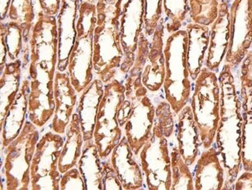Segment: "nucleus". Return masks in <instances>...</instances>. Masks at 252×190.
Returning a JSON list of instances; mask_svg holds the SVG:
<instances>
[{
	"label": "nucleus",
	"mask_w": 252,
	"mask_h": 190,
	"mask_svg": "<svg viewBox=\"0 0 252 190\" xmlns=\"http://www.w3.org/2000/svg\"><path fill=\"white\" fill-rule=\"evenodd\" d=\"M230 39V13L227 6H221L219 15L213 24L210 33V44L206 67L215 71L227 55Z\"/></svg>",
	"instance_id": "8"
},
{
	"label": "nucleus",
	"mask_w": 252,
	"mask_h": 190,
	"mask_svg": "<svg viewBox=\"0 0 252 190\" xmlns=\"http://www.w3.org/2000/svg\"><path fill=\"white\" fill-rule=\"evenodd\" d=\"M145 0H127L124 6L125 11L121 19L123 45L126 52L135 49L139 30L141 28Z\"/></svg>",
	"instance_id": "13"
},
{
	"label": "nucleus",
	"mask_w": 252,
	"mask_h": 190,
	"mask_svg": "<svg viewBox=\"0 0 252 190\" xmlns=\"http://www.w3.org/2000/svg\"><path fill=\"white\" fill-rule=\"evenodd\" d=\"M190 105L199 130L201 148L207 149L214 145L220 120L219 78L207 67H203L195 79Z\"/></svg>",
	"instance_id": "2"
},
{
	"label": "nucleus",
	"mask_w": 252,
	"mask_h": 190,
	"mask_svg": "<svg viewBox=\"0 0 252 190\" xmlns=\"http://www.w3.org/2000/svg\"><path fill=\"white\" fill-rule=\"evenodd\" d=\"M178 147L182 157L193 170L199 156L201 141L191 105L187 104L177 114Z\"/></svg>",
	"instance_id": "7"
},
{
	"label": "nucleus",
	"mask_w": 252,
	"mask_h": 190,
	"mask_svg": "<svg viewBox=\"0 0 252 190\" xmlns=\"http://www.w3.org/2000/svg\"><path fill=\"white\" fill-rule=\"evenodd\" d=\"M145 21L149 30L156 27L158 20L161 16L162 0H145Z\"/></svg>",
	"instance_id": "22"
},
{
	"label": "nucleus",
	"mask_w": 252,
	"mask_h": 190,
	"mask_svg": "<svg viewBox=\"0 0 252 190\" xmlns=\"http://www.w3.org/2000/svg\"><path fill=\"white\" fill-rule=\"evenodd\" d=\"M80 0H62L59 13L60 48H59V69L64 70L69 56L74 39L75 22L77 12L79 11Z\"/></svg>",
	"instance_id": "11"
},
{
	"label": "nucleus",
	"mask_w": 252,
	"mask_h": 190,
	"mask_svg": "<svg viewBox=\"0 0 252 190\" xmlns=\"http://www.w3.org/2000/svg\"><path fill=\"white\" fill-rule=\"evenodd\" d=\"M230 39L226 63L237 65L252 43V0H235L230 13Z\"/></svg>",
	"instance_id": "4"
},
{
	"label": "nucleus",
	"mask_w": 252,
	"mask_h": 190,
	"mask_svg": "<svg viewBox=\"0 0 252 190\" xmlns=\"http://www.w3.org/2000/svg\"><path fill=\"white\" fill-rule=\"evenodd\" d=\"M240 101L242 111L252 110V54H247L241 67Z\"/></svg>",
	"instance_id": "18"
},
{
	"label": "nucleus",
	"mask_w": 252,
	"mask_h": 190,
	"mask_svg": "<svg viewBox=\"0 0 252 190\" xmlns=\"http://www.w3.org/2000/svg\"><path fill=\"white\" fill-rule=\"evenodd\" d=\"M164 11L168 18L172 21L168 32L176 31L180 27V22L184 18V6L182 0H164Z\"/></svg>",
	"instance_id": "21"
},
{
	"label": "nucleus",
	"mask_w": 252,
	"mask_h": 190,
	"mask_svg": "<svg viewBox=\"0 0 252 190\" xmlns=\"http://www.w3.org/2000/svg\"><path fill=\"white\" fill-rule=\"evenodd\" d=\"M8 13L9 18L17 22L32 21L34 17L33 2L32 0H11Z\"/></svg>",
	"instance_id": "20"
},
{
	"label": "nucleus",
	"mask_w": 252,
	"mask_h": 190,
	"mask_svg": "<svg viewBox=\"0 0 252 190\" xmlns=\"http://www.w3.org/2000/svg\"><path fill=\"white\" fill-rule=\"evenodd\" d=\"M129 150L130 148L126 140H123L117 149V166L125 187L127 189H135L141 186L142 180L137 165L130 160Z\"/></svg>",
	"instance_id": "15"
},
{
	"label": "nucleus",
	"mask_w": 252,
	"mask_h": 190,
	"mask_svg": "<svg viewBox=\"0 0 252 190\" xmlns=\"http://www.w3.org/2000/svg\"><path fill=\"white\" fill-rule=\"evenodd\" d=\"M233 187L235 190H252V172L245 171L236 179Z\"/></svg>",
	"instance_id": "24"
},
{
	"label": "nucleus",
	"mask_w": 252,
	"mask_h": 190,
	"mask_svg": "<svg viewBox=\"0 0 252 190\" xmlns=\"http://www.w3.org/2000/svg\"><path fill=\"white\" fill-rule=\"evenodd\" d=\"M11 0H0V6H1V18L5 17L6 13H8L9 5H10Z\"/></svg>",
	"instance_id": "26"
},
{
	"label": "nucleus",
	"mask_w": 252,
	"mask_h": 190,
	"mask_svg": "<svg viewBox=\"0 0 252 190\" xmlns=\"http://www.w3.org/2000/svg\"><path fill=\"white\" fill-rule=\"evenodd\" d=\"M188 33L175 32L167 40L164 48L166 79L164 82L166 98L176 114L188 104L192 96V79L187 66Z\"/></svg>",
	"instance_id": "3"
},
{
	"label": "nucleus",
	"mask_w": 252,
	"mask_h": 190,
	"mask_svg": "<svg viewBox=\"0 0 252 190\" xmlns=\"http://www.w3.org/2000/svg\"><path fill=\"white\" fill-rule=\"evenodd\" d=\"M193 173L179 152V147L172 152V190H194Z\"/></svg>",
	"instance_id": "16"
},
{
	"label": "nucleus",
	"mask_w": 252,
	"mask_h": 190,
	"mask_svg": "<svg viewBox=\"0 0 252 190\" xmlns=\"http://www.w3.org/2000/svg\"><path fill=\"white\" fill-rule=\"evenodd\" d=\"M195 190H223L225 171L214 147L202 149L195 165Z\"/></svg>",
	"instance_id": "6"
},
{
	"label": "nucleus",
	"mask_w": 252,
	"mask_h": 190,
	"mask_svg": "<svg viewBox=\"0 0 252 190\" xmlns=\"http://www.w3.org/2000/svg\"><path fill=\"white\" fill-rule=\"evenodd\" d=\"M243 126L241 135V165L244 171L252 172V110L242 111Z\"/></svg>",
	"instance_id": "19"
},
{
	"label": "nucleus",
	"mask_w": 252,
	"mask_h": 190,
	"mask_svg": "<svg viewBox=\"0 0 252 190\" xmlns=\"http://www.w3.org/2000/svg\"><path fill=\"white\" fill-rule=\"evenodd\" d=\"M92 57V33L78 41L76 49L71 57V71L77 83H85L88 79Z\"/></svg>",
	"instance_id": "14"
},
{
	"label": "nucleus",
	"mask_w": 252,
	"mask_h": 190,
	"mask_svg": "<svg viewBox=\"0 0 252 190\" xmlns=\"http://www.w3.org/2000/svg\"><path fill=\"white\" fill-rule=\"evenodd\" d=\"M123 0H98L96 4L97 14L104 17H117L121 9Z\"/></svg>",
	"instance_id": "23"
},
{
	"label": "nucleus",
	"mask_w": 252,
	"mask_h": 190,
	"mask_svg": "<svg viewBox=\"0 0 252 190\" xmlns=\"http://www.w3.org/2000/svg\"><path fill=\"white\" fill-rule=\"evenodd\" d=\"M159 128L152 144L141 153L143 165L148 176V187L153 190H169L171 187L170 158L167 141Z\"/></svg>",
	"instance_id": "5"
},
{
	"label": "nucleus",
	"mask_w": 252,
	"mask_h": 190,
	"mask_svg": "<svg viewBox=\"0 0 252 190\" xmlns=\"http://www.w3.org/2000/svg\"><path fill=\"white\" fill-rule=\"evenodd\" d=\"M132 106L131 115L126 124V132L133 150L137 152L144 141L148 140L150 133L154 109L149 99L147 97H142V95L140 98L134 99Z\"/></svg>",
	"instance_id": "9"
},
{
	"label": "nucleus",
	"mask_w": 252,
	"mask_h": 190,
	"mask_svg": "<svg viewBox=\"0 0 252 190\" xmlns=\"http://www.w3.org/2000/svg\"><path fill=\"white\" fill-rule=\"evenodd\" d=\"M114 17H106L105 28H99L102 33L99 35V59L95 61V69L100 70L102 66L110 67L119 64L121 52L117 44V26L116 23L111 21Z\"/></svg>",
	"instance_id": "12"
},
{
	"label": "nucleus",
	"mask_w": 252,
	"mask_h": 190,
	"mask_svg": "<svg viewBox=\"0 0 252 190\" xmlns=\"http://www.w3.org/2000/svg\"><path fill=\"white\" fill-rule=\"evenodd\" d=\"M81 2H89V3L94 4V5H96L97 2H98V0H80Z\"/></svg>",
	"instance_id": "27"
},
{
	"label": "nucleus",
	"mask_w": 252,
	"mask_h": 190,
	"mask_svg": "<svg viewBox=\"0 0 252 190\" xmlns=\"http://www.w3.org/2000/svg\"><path fill=\"white\" fill-rule=\"evenodd\" d=\"M230 69V64H225L220 74V120L214 141L225 171L223 190H231L242 167L241 152L243 116L235 81Z\"/></svg>",
	"instance_id": "1"
},
{
	"label": "nucleus",
	"mask_w": 252,
	"mask_h": 190,
	"mask_svg": "<svg viewBox=\"0 0 252 190\" xmlns=\"http://www.w3.org/2000/svg\"><path fill=\"white\" fill-rule=\"evenodd\" d=\"M149 57L152 64H148L145 67L143 73V83L149 90L156 91L160 89L164 83V58L161 51L158 48H153L151 51Z\"/></svg>",
	"instance_id": "17"
},
{
	"label": "nucleus",
	"mask_w": 252,
	"mask_h": 190,
	"mask_svg": "<svg viewBox=\"0 0 252 190\" xmlns=\"http://www.w3.org/2000/svg\"><path fill=\"white\" fill-rule=\"evenodd\" d=\"M188 48L187 66L192 81L195 80L207 61L210 44V31L207 26L190 24L187 27Z\"/></svg>",
	"instance_id": "10"
},
{
	"label": "nucleus",
	"mask_w": 252,
	"mask_h": 190,
	"mask_svg": "<svg viewBox=\"0 0 252 190\" xmlns=\"http://www.w3.org/2000/svg\"><path fill=\"white\" fill-rule=\"evenodd\" d=\"M40 8L45 14L56 15L60 11L62 0H38Z\"/></svg>",
	"instance_id": "25"
}]
</instances>
